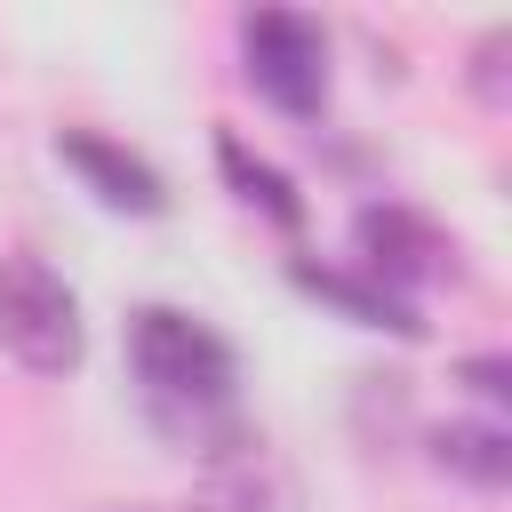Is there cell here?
<instances>
[{"instance_id":"obj_1","label":"cell","mask_w":512,"mask_h":512,"mask_svg":"<svg viewBox=\"0 0 512 512\" xmlns=\"http://www.w3.org/2000/svg\"><path fill=\"white\" fill-rule=\"evenodd\" d=\"M128 368L144 384V408L168 440L200 448V456H224L240 448L248 432L232 424V384H240V352L200 320V312H176V304H136L128 312Z\"/></svg>"},{"instance_id":"obj_2","label":"cell","mask_w":512,"mask_h":512,"mask_svg":"<svg viewBox=\"0 0 512 512\" xmlns=\"http://www.w3.org/2000/svg\"><path fill=\"white\" fill-rule=\"evenodd\" d=\"M0 352L32 376H72L88 352L80 328V296L40 264V256H8L0 264Z\"/></svg>"},{"instance_id":"obj_3","label":"cell","mask_w":512,"mask_h":512,"mask_svg":"<svg viewBox=\"0 0 512 512\" xmlns=\"http://www.w3.org/2000/svg\"><path fill=\"white\" fill-rule=\"evenodd\" d=\"M240 56H248V88L288 112V120H312L328 104V32L296 8H248L240 16Z\"/></svg>"},{"instance_id":"obj_4","label":"cell","mask_w":512,"mask_h":512,"mask_svg":"<svg viewBox=\"0 0 512 512\" xmlns=\"http://www.w3.org/2000/svg\"><path fill=\"white\" fill-rule=\"evenodd\" d=\"M352 248H360V272H368L376 288L408 296V304H416L424 280L456 272V240H448L432 216L400 208V200H368V208L352 216Z\"/></svg>"},{"instance_id":"obj_5","label":"cell","mask_w":512,"mask_h":512,"mask_svg":"<svg viewBox=\"0 0 512 512\" xmlns=\"http://www.w3.org/2000/svg\"><path fill=\"white\" fill-rule=\"evenodd\" d=\"M56 160H64L104 208H120V216H160V208H168L160 168H152L144 152H128L120 136H104V128H64V136H56Z\"/></svg>"},{"instance_id":"obj_6","label":"cell","mask_w":512,"mask_h":512,"mask_svg":"<svg viewBox=\"0 0 512 512\" xmlns=\"http://www.w3.org/2000/svg\"><path fill=\"white\" fill-rule=\"evenodd\" d=\"M200 512H304V488H296V472L264 440H240V448L208 456Z\"/></svg>"},{"instance_id":"obj_7","label":"cell","mask_w":512,"mask_h":512,"mask_svg":"<svg viewBox=\"0 0 512 512\" xmlns=\"http://www.w3.org/2000/svg\"><path fill=\"white\" fill-rule=\"evenodd\" d=\"M288 280L304 296H320L328 312H344L352 328H384V336H424V312L392 288H376L368 272H344V264H312V256H288Z\"/></svg>"},{"instance_id":"obj_8","label":"cell","mask_w":512,"mask_h":512,"mask_svg":"<svg viewBox=\"0 0 512 512\" xmlns=\"http://www.w3.org/2000/svg\"><path fill=\"white\" fill-rule=\"evenodd\" d=\"M216 168H224V184H232V192H240L256 216H272L280 232H296V224H304V192H296V184H288L272 160H256V152H248L232 128L216 136Z\"/></svg>"},{"instance_id":"obj_9","label":"cell","mask_w":512,"mask_h":512,"mask_svg":"<svg viewBox=\"0 0 512 512\" xmlns=\"http://www.w3.org/2000/svg\"><path fill=\"white\" fill-rule=\"evenodd\" d=\"M432 464L472 480V488H504L512 480V432L504 424H440L432 432Z\"/></svg>"},{"instance_id":"obj_10","label":"cell","mask_w":512,"mask_h":512,"mask_svg":"<svg viewBox=\"0 0 512 512\" xmlns=\"http://www.w3.org/2000/svg\"><path fill=\"white\" fill-rule=\"evenodd\" d=\"M504 56H512V24H496L480 48H472V96L488 104V112H504L512 104V80H504Z\"/></svg>"},{"instance_id":"obj_11","label":"cell","mask_w":512,"mask_h":512,"mask_svg":"<svg viewBox=\"0 0 512 512\" xmlns=\"http://www.w3.org/2000/svg\"><path fill=\"white\" fill-rule=\"evenodd\" d=\"M456 384H472L480 400L504 408V400H512V360H504V352H472V360H456Z\"/></svg>"}]
</instances>
